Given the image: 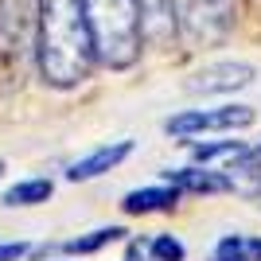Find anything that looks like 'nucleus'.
<instances>
[{"label":"nucleus","mask_w":261,"mask_h":261,"mask_svg":"<svg viewBox=\"0 0 261 261\" xmlns=\"http://www.w3.org/2000/svg\"><path fill=\"white\" fill-rule=\"evenodd\" d=\"M35 59L55 90L82 86L98 63L82 0H35Z\"/></svg>","instance_id":"obj_1"},{"label":"nucleus","mask_w":261,"mask_h":261,"mask_svg":"<svg viewBox=\"0 0 261 261\" xmlns=\"http://www.w3.org/2000/svg\"><path fill=\"white\" fill-rule=\"evenodd\" d=\"M82 4L98 63L109 70L133 66L144 43V0H82Z\"/></svg>","instance_id":"obj_2"},{"label":"nucleus","mask_w":261,"mask_h":261,"mask_svg":"<svg viewBox=\"0 0 261 261\" xmlns=\"http://www.w3.org/2000/svg\"><path fill=\"white\" fill-rule=\"evenodd\" d=\"M35 4L32 0H0V66L20 74L23 55L35 47Z\"/></svg>","instance_id":"obj_3"},{"label":"nucleus","mask_w":261,"mask_h":261,"mask_svg":"<svg viewBox=\"0 0 261 261\" xmlns=\"http://www.w3.org/2000/svg\"><path fill=\"white\" fill-rule=\"evenodd\" d=\"M175 16L184 23V32L199 43H215L230 32L234 0H172Z\"/></svg>","instance_id":"obj_4"},{"label":"nucleus","mask_w":261,"mask_h":261,"mask_svg":"<svg viewBox=\"0 0 261 261\" xmlns=\"http://www.w3.org/2000/svg\"><path fill=\"white\" fill-rule=\"evenodd\" d=\"M253 125V109L250 106H218V109H187L179 117H172L164 129L175 137H191V133H207V129H246Z\"/></svg>","instance_id":"obj_5"},{"label":"nucleus","mask_w":261,"mask_h":261,"mask_svg":"<svg viewBox=\"0 0 261 261\" xmlns=\"http://www.w3.org/2000/svg\"><path fill=\"white\" fill-rule=\"evenodd\" d=\"M253 82V66L246 63H218V66H207V70H199L187 90L191 94H230V90H242Z\"/></svg>","instance_id":"obj_6"},{"label":"nucleus","mask_w":261,"mask_h":261,"mask_svg":"<svg viewBox=\"0 0 261 261\" xmlns=\"http://www.w3.org/2000/svg\"><path fill=\"white\" fill-rule=\"evenodd\" d=\"M133 152V141H117V144H101L98 152L82 156V160H74L70 168H66V179L70 184H82V179H94V175L109 172V168H117L125 156Z\"/></svg>","instance_id":"obj_7"},{"label":"nucleus","mask_w":261,"mask_h":261,"mask_svg":"<svg viewBox=\"0 0 261 261\" xmlns=\"http://www.w3.org/2000/svg\"><path fill=\"white\" fill-rule=\"evenodd\" d=\"M168 184H175L179 191H191V195H218V191H230L226 175L211 172V168H175V172H164Z\"/></svg>","instance_id":"obj_8"},{"label":"nucleus","mask_w":261,"mask_h":261,"mask_svg":"<svg viewBox=\"0 0 261 261\" xmlns=\"http://www.w3.org/2000/svg\"><path fill=\"white\" fill-rule=\"evenodd\" d=\"M175 199H179V187L164 179L160 187H141V191H129L121 211L125 215H152V211H172Z\"/></svg>","instance_id":"obj_9"},{"label":"nucleus","mask_w":261,"mask_h":261,"mask_svg":"<svg viewBox=\"0 0 261 261\" xmlns=\"http://www.w3.org/2000/svg\"><path fill=\"white\" fill-rule=\"evenodd\" d=\"M211 261H261V238L253 234H230L215 246Z\"/></svg>","instance_id":"obj_10"},{"label":"nucleus","mask_w":261,"mask_h":261,"mask_svg":"<svg viewBox=\"0 0 261 261\" xmlns=\"http://www.w3.org/2000/svg\"><path fill=\"white\" fill-rule=\"evenodd\" d=\"M51 191H55L51 179H23L4 191V207H35V203H47Z\"/></svg>","instance_id":"obj_11"},{"label":"nucleus","mask_w":261,"mask_h":261,"mask_svg":"<svg viewBox=\"0 0 261 261\" xmlns=\"http://www.w3.org/2000/svg\"><path fill=\"white\" fill-rule=\"evenodd\" d=\"M121 238H125V230H121V226H98V230H90V234H82V238L63 242V250L66 253H98L101 246L121 242Z\"/></svg>","instance_id":"obj_12"},{"label":"nucleus","mask_w":261,"mask_h":261,"mask_svg":"<svg viewBox=\"0 0 261 261\" xmlns=\"http://www.w3.org/2000/svg\"><path fill=\"white\" fill-rule=\"evenodd\" d=\"M242 148H246L242 141H226V144H195V160L207 164V160H218V156H222V160L234 164V160L242 156Z\"/></svg>","instance_id":"obj_13"},{"label":"nucleus","mask_w":261,"mask_h":261,"mask_svg":"<svg viewBox=\"0 0 261 261\" xmlns=\"http://www.w3.org/2000/svg\"><path fill=\"white\" fill-rule=\"evenodd\" d=\"M148 250H152V261H184V246H179L172 234L152 238V242H148Z\"/></svg>","instance_id":"obj_14"},{"label":"nucleus","mask_w":261,"mask_h":261,"mask_svg":"<svg viewBox=\"0 0 261 261\" xmlns=\"http://www.w3.org/2000/svg\"><path fill=\"white\" fill-rule=\"evenodd\" d=\"M230 168H238V172H261V144H246V148H242V156L234 164H230Z\"/></svg>","instance_id":"obj_15"},{"label":"nucleus","mask_w":261,"mask_h":261,"mask_svg":"<svg viewBox=\"0 0 261 261\" xmlns=\"http://www.w3.org/2000/svg\"><path fill=\"white\" fill-rule=\"evenodd\" d=\"M28 250H32L28 242H0V261H20Z\"/></svg>","instance_id":"obj_16"},{"label":"nucleus","mask_w":261,"mask_h":261,"mask_svg":"<svg viewBox=\"0 0 261 261\" xmlns=\"http://www.w3.org/2000/svg\"><path fill=\"white\" fill-rule=\"evenodd\" d=\"M125 261H152V250H148V242L133 238V242H129V253H125Z\"/></svg>","instance_id":"obj_17"},{"label":"nucleus","mask_w":261,"mask_h":261,"mask_svg":"<svg viewBox=\"0 0 261 261\" xmlns=\"http://www.w3.org/2000/svg\"><path fill=\"white\" fill-rule=\"evenodd\" d=\"M0 175H4V164H0Z\"/></svg>","instance_id":"obj_18"}]
</instances>
